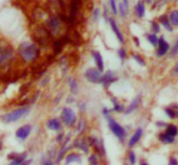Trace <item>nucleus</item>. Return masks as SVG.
<instances>
[{
	"mask_svg": "<svg viewBox=\"0 0 178 165\" xmlns=\"http://www.w3.org/2000/svg\"><path fill=\"white\" fill-rule=\"evenodd\" d=\"M19 54L25 62H34L39 58L40 49L36 44L31 42H24L19 46Z\"/></svg>",
	"mask_w": 178,
	"mask_h": 165,
	"instance_id": "1",
	"label": "nucleus"
},
{
	"mask_svg": "<svg viewBox=\"0 0 178 165\" xmlns=\"http://www.w3.org/2000/svg\"><path fill=\"white\" fill-rule=\"evenodd\" d=\"M28 112H30V108H27V107L20 108V109H17V110H14V111L10 112V113L5 114V115L2 116V119H3V121L10 123V122L19 120L20 118H22V117H24L25 115H27Z\"/></svg>",
	"mask_w": 178,
	"mask_h": 165,
	"instance_id": "2",
	"label": "nucleus"
},
{
	"mask_svg": "<svg viewBox=\"0 0 178 165\" xmlns=\"http://www.w3.org/2000/svg\"><path fill=\"white\" fill-rule=\"evenodd\" d=\"M107 119H108V122H109V127H110V130L112 131L113 134L115 135V136L118 137V139L124 140V138L126 137V131H125L124 127H122L121 124H118V122L114 120V119L111 118L110 116L107 117Z\"/></svg>",
	"mask_w": 178,
	"mask_h": 165,
	"instance_id": "3",
	"label": "nucleus"
},
{
	"mask_svg": "<svg viewBox=\"0 0 178 165\" xmlns=\"http://www.w3.org/2000/svg\"><path fill=\"white\" fill-rule=\"evenodd\" d=\"M85 78L90 82L100 84V82H102L103 74L97 68H89L88 70L85 72Z\"/></svg>",
	"mask_w": 178,
	"mask_h": 165,
	"instance_id": "4",
	"label": "nucleus"
},
{
	"mask_svg": "<svg viewBox=\"0 0 178 165\" xmlns=\"http://www.w3.org/2000/svg\"><path fill=\"white\" fill-rule=\"evenodd\" d=\"M76 114L70 108H64L62 110V120L67 127H71L76 122Z\"/></svg>",
	"mask_w": 178,
	"mask_h": 165,
	"instance_id": "5",
	"label": "nucleus"
},
{
	"mask_svg": "<svg viewBox=\"0 0 178 165\" xmlns=\"http://www.w3.org/2000/svg\"><path fill=\"white\" fill-rule=\"evenodd\" d=\"M47 26H48L49 30L54 34H57L61 28V20L57 16H52L47 21Z\"/></svg>",
	"mask_w": 178,
	"mask_h": 165,
	"instance_id": "6",
	"label": "nucleus"
},
{
	"mask_svg": "<svg viewBox=\"0 0 178 165\" xmlns=\"http://www.w3.org/2000/svg\"><path fill=\"white\" fill-rule=\"evenodd\" d=\"M157 51H156V55L157 57H163L169 51L170 49V45L168 42L164 40L163 37L159 38V41H158V45H157Z\"/></svg>",
	"mask_w": 178,
	"mask_h": 165,
	"instance_id": "7",
	"label": "nucleus"
},
{
	"mask_svg": "<svg viewBox=\"0 0 178 165\" xmlns=\"http://www.w3.org/2000/svg\"><path fill=\"white\" fill-rule=\"evenodd\" d=\"M13 55V50L10 47L0 46V65L6 63Z\"/></svg>",
	"mask_w": 178,
	"mask_h": 165,
	"instance_id": "8",
	"label": "nucleus"
},
{
	"mask_svg": "<svg viewBox=\"0 0 178 165\" xmlns=\"http://www.w3.org/2000/svg\"><path fill=\"white\" fill-rule=\"evenodd\" d=\"M31 131V127L28 126V124H26V126L21 127L20 129L17 130V132H16V136L21 140H25L26 138L28 137V135H30Z\"/></svg>",
	"mask_w": 178,
	"mask_h": 165,
	"instance_id": "9",
	"label": "nucleus"
},
{
	"mask_svg": "<svg viewBox=\"0 0 178 165\" xmlns=\"http://www.w3.org/2000/svg\"><path fill=\"white\" fill-rule=\"evenodd\" d=\"M109 23H110V25H111V28H112V30H113V33L115 34V36H116V38H118V40L121 43H125V39H124V37H123V34H122L121 33V30H119V28L118 27V25H116V23H115V21H114L113 19H111V18H109Z\"/></svg>",
	"mask_w": 178,
	"mask_h": 165,
	"instance_id": "10",
	"label": "nucleus"
},
{
	"mask_svg": "<svg viewBox=\"0 0 178 165\" xmlns=\"http://www.w3.org/2000/svg\"><path fill=\"white\" fill-rule=\"evenodd\" d=\"M116 81V78L114 76V73L112 72V71H107L106 72V74H104L103 75V78H102V84L104 85V86H109L110 84H112V82H114Z\"/></svg>",
	"mask_w": 178,
	"mask_h": 165,
	"instance_id": "11",
	"label": "nucleus"
},
{
	"mask_svg": "<svg viewBox=\"0 0 178 165\" xmlns=\"http://www.w3.org/2000/svg\"><path fill=\"white\" fill-rule=\"evenodd\" d=\"M142 135H143V130L142 129H137L136 131H135L134 134L132 135V137L130 138V140H129V146H130V147L134 146L137 142H139V139L142 138Z\"/></svg>",
	"mask_w": 178,
	"mask_h": 165,
	"instance_id": "12",
	"label": "nucleus"
},
{
	"mask_svg": "<svg viewBox=\"0 0 178 165\" xmlns=\"http://www.w3.org/2000/svg\"><path fill=\"white\" fill-rule=\"evenodd\" d=\"M92 55L94 58V61H95V64H97V69L102 72L104 70V61H103V58L102 55L99 51H93L92 52Z\"/></svg>",
	"mask_w": 178,
	"mask_h": 165,
	"instance_id": "13",
	"label": "nucleus"
},
{
	"mask_svg": "<svg viewBox=\"0 0 178 165\" xmlns=\"http://www.w3.org/2000/svg\"><path fill=\"white\" fill-rule=\"evenodd\" d=\"M139 103H140V96L139 95V96L135 97L134 99H133V102H132V103L128 106V108L126 109L125 113H126V114H130V113H132L133 111H135L137 108H139Z\"/></svg>",
	"mask_w": 178,
	"mask_h": 165,
	"instance_id": "14",
	"label": "nucleus"
},
{
	"mask_svg": "<svg viewBox=\"0 0 178 165\" xmlns=\"http://www.w3.org/2000/svg\"><path fill=\"white\" fill-rule=\"evenodd\" d=\"M46 126L49 130H52V131H59V130H61V127H62L60 120H59V119H57V118L48 120V121H47V123H46Z\"/></svg>",
	"mask_w": 178,
	"mask_h": 165,
	"instance_id": "15",
	"label": "nucleus"
},
{
	"mask_svg": "<svg viewBox=\"0 0 178 165\" xmlns=\"http://www.w3.org/2000/svg\"><path fill=\"white\" fill-rule=\"evenodd\" d=\"M159 22L164 25V28L168 29L169 31L173 30V28H172V24H171V22H170V19L168 18V16L167 15H161L160 17H159Z\"/></svg>",
	"mask_w": 178,
	"mask_h": 165,
	"instance_id": "16",
	"label": "nucleus"
},
{
	"mask_svg": "<svg viewBox=\"0 0 178 165\" xmlns=\"http://www.w3.org/2000/svg\"><path fill=\"white\" fill-rule=\"evenodd\" d=\"M145 12H146V9H145V4L142 0H139L137 2L136 6H135V13H136V16L139 18H143L145 16Z\"/></svg>",
	"mask_w": 178,
	"mask_h": 165,
	"instance_id": "17",
	"label": "nucleus"
},
{
	"mask_svg": "<svg viewBox=\"0 0 178 165\" xmlns=\"http://www.w3.org/2000/svg\"><path fill=\"white\" fill-rule=\"evenodd\" d=\"M158 138H159V140L164 143H173L175 141V137L170 136V135H168L167 133H161V134H159Z\"/></svg>",
	"mask_w": 178,
	"mask_h": 165,
	"instance_id": "18",
	"label": "nucleus"
},
{
	"mask_svg": "<svg viewBox=\"0 0 178 165\" xmlns=\"http://www.w3.org/2000/svg\"><path fill=\"white\" fill-rule=\"evenodd\" d=\"M166 133L172 137H176L178 135V127L175 124H169L166 129Z\"/></svg>",
	"mask_w": 178,
	"mask_h": 165,
	"instance_id": "19",
	"label": "nucleus"
},
{
	"mask_svg": "<svg viewBox=\"0 0 178 165\" xmlns=\"http://www.w3.org/2000/svg\"><path fill=\"white\" fill-rule=\"evenodd\" d=\"M26 154H22V155H16V157L13 159V161L10 162V165H21L23 162L25 161Z\"/></svg>",
	"mask_w": 178,
	"mask_h": 165,
	"instance_id": "20",
	"label": "nucleus"
},
{
	"mask_svg": "<svg viewBox=\"0 0 178 165\" xmlns=\"http://www.w3.org/2000/svg\"><path fill=\"white\" fill-rule=\"evenodd\" d=\"M170 22H171V24L178 26V10H174L171 12V14H170Z\"/></svg>",
	"mask_w": 178,
	"mask_h": 165,
	"instance_id": "21",
	"label": "nucleus"
},
{
	"mask_svg": "<svg viewBox=\"0 0 178 165\" xmlns=\"http://www.w3.org/2000/svg\"><path fill=\"white\" fill-rule=\"evenodd\" d=\"M63 45H64V43H63L62 40H58V41H55V42H54V51H55L56 54H60V52L62 51Z\"/></svg>",
	"mask_w": 178,
	"mask_h": 165,
	"instance_id": "22",
	"label": "nucleus"
},
{
	"mask_svg": "<svg viewBox=\"0 0 178 165\" xmlns=\"http://www.w3.org/2000/svg\"><path fill=\"white\" fill-rule=\"evenodd\" d=\"M147 39H148V41L153 45V46H156V45H158L159 38H157V36H156L155 34H147Z\"/></svg>",
	"mask_w": 178,
	"mask_h": 165,
	"instance_id": "23",
	"label": "nucleus"
},
{
	"mask_svg": "<svg viewBox=\"0 0 178 165\" xmlns=\"http://www.w3.org/2000/svg\"><path fill=\"white\" fill-rule=\"evenodd\" d=\"M112 103H113V110L115 112H123L124 111V107L123 105H121L116 98H112Z\"/></svg>",
	"mask_w": 178,
	"mask_h": 165,
	"instance_id": "24",
	"label": "nucleus"
},
{
	"mask_svg": "<svg viewBox=\"0 0 178 165\" xmlns=\"http://www.w3.org/2000/svg\"><path fill=\"white\" fill-rule=\"evenodd\" d=\"M77 161H80V157L79 155H77V154H70V155H68V157L66 158V164H69L71 162H77Z\"/></svg>",
	"mask_w": 178,
	"mask_h": 165,
	"instance_id": "25",
	"label": "nucleus"
},
{
	"mask_svg": "<svg viewBox=\"0 0 178 165\" xmlns=\"http://www.w3.org/2000/svg\"><path fill=\"white\" fill-rule=\"evenodd\" d=\"M164 112H166V114L168 115L169 118L173 119L176 117V112H175L174 108H166L164 109Z\"/></svg>",
	"mask_w": 178,
	"mask_h": 165,
	"instance_id": "26",
	"label": "nucleus"
},
{
	"mask_svg": "<svg viewBox=\"0 0 178 165\" xmlns=\"http://www.w3.org/2000/svg\"><path fill=\"white\" fill-rule=\"evenodd\" d=\"M69 85H70V89H71V91H72L73 93H77L78 92V84H77V82H76V79H73V78H71L70 81H69Z\"/></svg>",
	"mask_w": 178,
	"mask_h": 165,
	"instance_id": "27",
	"label": "nucleus"
},
{
	"mask_svg": "<svg viewBox=\"0 0 178 165\" xmlns=\"http://www.w3.org/2000/svg\"><path fill=\"white\" fill-rule=\"evenodd\" d=\"M118 7H119V12H121L122 17H126L127 14H128V10L125 7V5H124L123 2H122V3H119Z\"/></svg>",
	"mask_w": 178,
	"mask_h": 165,
	"instance_id": "28",
	"label": "nucleus"
},
{
	"mask_svg": "<svg viewBox=\"0 0 178 165\" xmlns=\"http://www.w3.org/2000/svg\"><path fill=\"white\" fill-rule=\"evenodd\" d=\"M110 6H111V10L114 15L118 14V7H116V2L115 0H110Z\"/></svg>",
	"mask_w": 178,
	"mask_h": 165,
	"instance_id": "29",
	"label": "nucleus"
},
{
	"mask_svg": "<svg viewBox=\"0 0 178 165\" xmlns=\"http://www.w3.org/2000/svg\"><path fill=\"white\" fill-rule=\"evenodd\" d=\"M129 162L131 165H134L135 162H136V156H135V154L133 151H130V154H129Z\"/></svg>",
	"mask_w": 178,
	"mask_h": 165,
	"instance_id": "30",
	"label": "nucleus"
},
{
	"mask_svg": "<svg viewBox=\"0 0 178 165\" xmlns=\"http://www.w3.org/2000/svg\"><path fill=\"white\" fill-rule=\"evenodd\" d=\"M133 58H134L135 61H136L137 63L139 64L140 66H145V64H146V63H145V61H143V58H142V57H139V54H133Z\"/></svg>",
	"mask_w": 178,
	"mask_h": 165,
	"instance_id": "31",
	"label": "nucleus"
},
{
	"mask_svg": "<svg viewBox=\"0 0 178 165\" xmlns=\"http://www.w3.org/2000/svg\"><path fill=\"white\" fill-rule=\"evenodd\" d=\"M118 57H119V58H121L122 61H124L125 58H126V57H127V54H126V50L123 49V48L119 49V50H118Z\"/></svg>",
	"mask_w": 178,
	"mask_h": 165,
	"instance_id": "32",
	"label": "nucleus"
},
{
	"mask_svg": "<svg viewBox=\"0 0 178 165\" xmlns=\"http://www.w3.org/2000/svg\"><path fill=\"white\" fill-rule=\"evenodd\" d=\"M177 54H178V40L173 46V49H172V51H171V55H176Z\"/></svg>",
	"mask_w": 178,
	"mask_h": 165,
	"instance_id": "33",
	"label": "nucleus"
},
{
	"mask_svg": "<svg viewBox=\"0 0 178 165\" xmlns=\"http://www.w3.org/2000/svg\"><path fill=\"white\" fill-rule=\"evenodd\" d=\"M152 29L154 33H159V30H160V29H159V25L156 22H154V21L152 22Z\"/></svg>",
	"mask_w": 178,
	"mask_h": 165,
	"instance_id": "34",
	"label": "nucleus"
},
{
	"mask_svg": "<svg viewBox=\"0 0 178 165\" xmlns=\"http://www.w3.org/2000/svg\"><path fill=\"white\" fill-rule=\"evenodd\" d=\"M169 165H178V160L175 157H172L169 161Z\"/></svg>",
	"mask_w": 178,
	"mask_h": 165,
	"instance_id": "35",
	"label": "nucleus"
},
{
	"mask_svg": "<svg viewBox=\"0 0 178 165\" xmlns=\"http://www.w3.org/2000/svg\"><path fill=\"white\" fill-rule=\"evenodd\" d=\"M89 162L91 163L92 165H97V158H95V156L94 155H92V156H90L89 157Z\"/></svg>",
	"mask_w": 178,
	"mask_h": 165,
	"instance_id": "36",
	"label": "nucleus"
},
{
	"mask_svg": "<svg viewBox=\"0 0 178 165\" xmlns=\"http://www.w3.org/2000/svg\"><path fill=\"white\" fill-rule=\"evenodd\" d=\"M93 15H94V20H97V19H99L100 10H99V9H95V10H94V13H93Z\"/></svg>",
	"mask_w": 178,
	"mask_h": 165,
	"instance_id": "37",
	"label": "nucleus"
},
{
	"mask_svg": "<svg viewBox=\"0 0 178 165\" xmlns=\"http://www.w3.org/2000/svg\"><path fill=\"white\" fill-rule=\"evenodd\" d=\"M31 160H27V161L23 162V163L21 164V165H31Z\"/></svg>",
	"mask_w": 178,
	"mask_h": 165,
	"instance_id": "38",
	"label": "nucleus"
},
{
	"mask_svg": "<svg viewBox=\"0 0 178 165\" xmlns=\"http://www.w3.org/2000/svg\"><path fill=\"white\" fill-rule=\"evenodd\" d=\"M43 165H52V163L50 161H44L43 162Z\"/></svg>",
	"mask_w": 178,
	"mask_h": 165,
	"instance_id": "39",
	"label": "nucleus"
},
{
	"mask_svg": "<svg viewBox=\"0 0 178 165\" xmlns=\"http://www.w3.org/2000/svg\"><path fill=\"white\" fill-rule=\"evenodd\" d=\"M175 72L178 73V63L176 64V66H175Z\"/></svg>",
	"mask_w": 178,
	"mask_h": 165,
	"instance_id": "40",
	"label": "nucleus"
},
{
	"mask_svg": "<svg viewBox=\"0 0 178 165\" xmlns=\"http://www.w3.org/2000/svg\"><path fill=\"white\" fill-rule=\"evenodd\" d=\"M174 108H176V109H178V106H174ZM175 112H176V117H177V118H178V110H177V111H175Z\"/></svg>",
	"mask_w": 178,
	"mask_h": 165,
	"instance_id": "41",
	"label": "nucleus"
},
{
	"mask_svg": "<svg viewBox=\"0 0 178 165\" xmlns=\"http://www.w3.org/2000/svg\"><path fill=\"white\" fill-rule=\"evenodd\" d=\"M157 126H166V123H163V122H157Z\"/></svg>",
	"mask_w": 178,
	"mask_h": 165,
	"instance_id": "42",
	"label": "nucleus"
},
{
	"mask_svg": "<svg viewBox=\"0 0 178 165\" xmlns=\"http://www.w3.org/2000/svg\"><path fill=\"white\" fill-rule=\"evenodd\" d=\"M134 41H135V43H136L137 45H139V40H137V38H134Z\"/></svg>",
	"mask_w": 178,
	"mask_h": 165,
	"instance_id": "43",
	"label": "nucleus"
},
{
	"mask_svg": "<svg viewBox=\"0 0 178 165\" xmlns=\"http://www.w3.org/2000/svg\"><path fill=\"white\" fill-rule=\"evenodd\" d=\"M140 165H149V164H148V163H146V162H143V163L140 164Z\"/></svg>",
	"mask_w": 178,
	"mask_h": 165,
	"instance_id": "44",
	"label": "nucleus"
},
{
	"mask_svg": "<svg viewBox=\"0 0 178 165\" xmlns=\"http://www.w3.org/2000/svg\"><path fill=\"white\" fill-rule=\"evenodd\" d=\"M146 1H147V2H150V0H146Z\"/></svg>",
	"mask_w": 178,
	"mask_h": 165,
	"instance_id": "45",
	"label": "nucleus"
},
{
	"mask_svg": "<svg viewBox=\"0 0 178 165\" xmlns=\"http://www.w3.org/2000/svg\"><path fill=\"white\" fill-rule=\"evenodd\" d=\"M0 148H1V147H0Z\"/></svg>",
	"mask_w": 178,
	"mask_h": 165,
	"instance_id": "46",
	"label": "nucleus"
}]
</instances>
